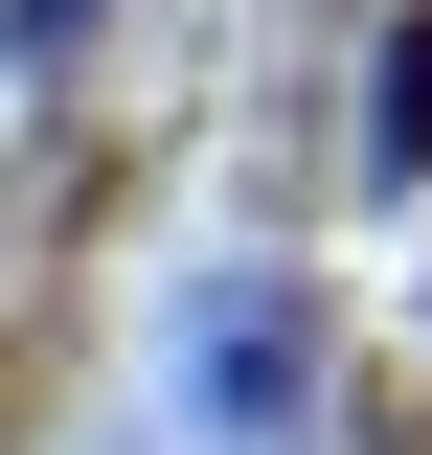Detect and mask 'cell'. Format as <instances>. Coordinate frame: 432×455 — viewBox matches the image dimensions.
Segmentation results:
<instances>
[{"mask_svg": "<svg viewBox=\"0 0 432 455\" xmlns=\"http://www.w3.org/2000/svg\"><path fill=\"white\" fill-rule=\"evenodd\" d=\"M92 23H114V0H0V68H23V114H68V92H92Z\"/></svg>", "mask_w": 432, "mask_h": 455, "instance_id": "3", "label": "cell"}, {"mask_svg": "<svg viewBox=\"0 0 432 455\" xmlns=\"http://www.w3.org/2000/svg\"><path fill=\"white\" fill-rule=\"evenodd\" d=\"M319 274H273V251H228V274L160 296V433L182 455H296L319 433Z\"/></svg>", "mask_w": 432, "mask_h": 455, "instance_id": "1", "label": "cell"}, {"mask_svg": "<svg viewBox=\"0 0 432 455\" xmlns=\"http://www.w3.org/2000/svg\"><path fill=\"white\" fill-rule=\"evenodd\" d=\"M364 182H432V0H387L364 46Z\"/></svg>", "mask_w": 432, "mask_h": 455, "instance_id": "2", "label": "cell"}]
</instances>
